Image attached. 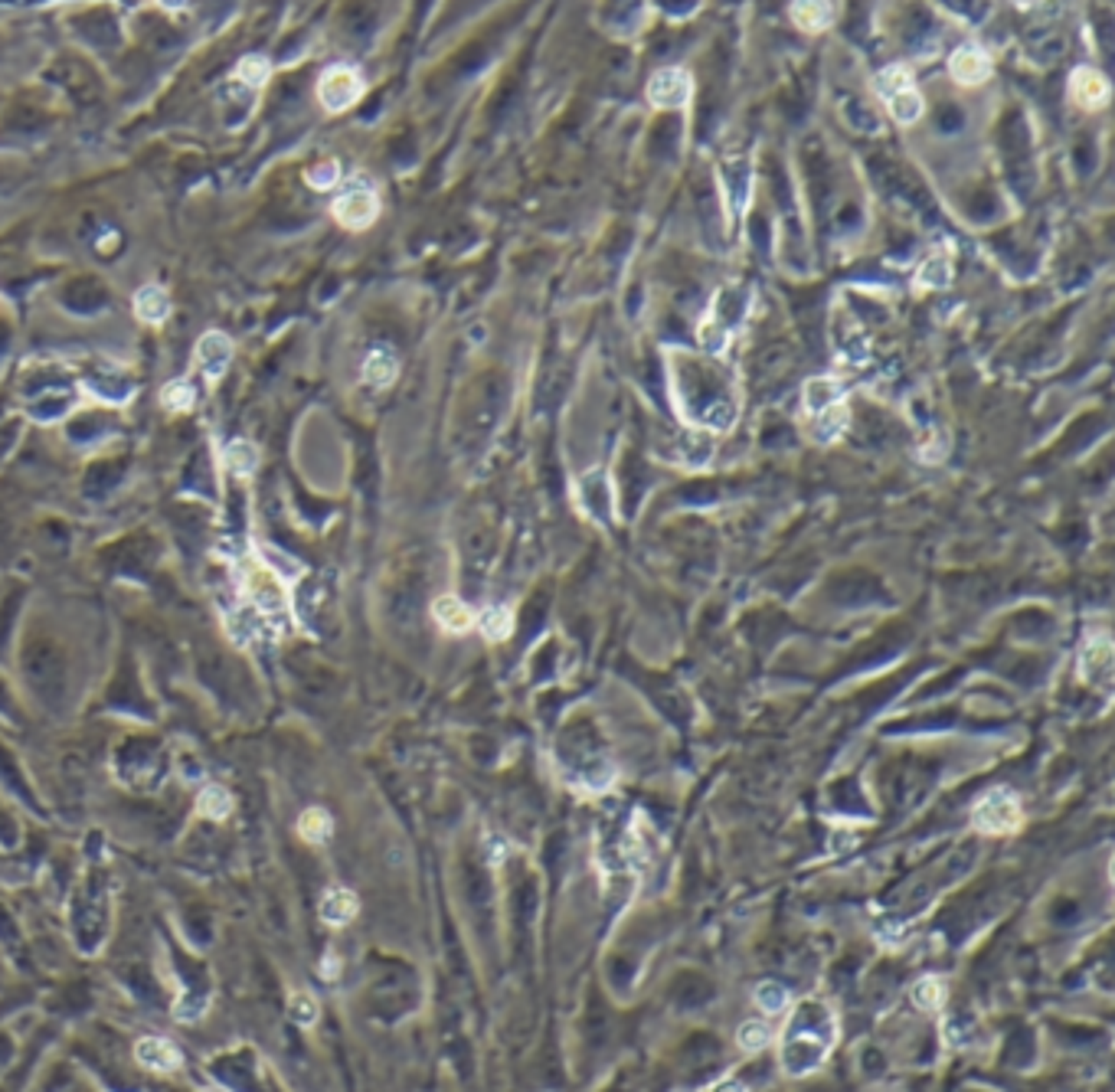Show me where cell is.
Wrapping results in <instances>:
<instances>
[{"mask_svg": "<svg viewBox=\"0 0 1115 1092\" xmlns=\"http://www.w3.org/2000/svg\"><path fill=\"white\" fill-rule=\"evenodd\" d=\"M840 1037L834 1008L821 997H804L791 1004L779 1031V1067L789 1080H804L827 1063Z\"/></svg>", "mask_w": 1115, "mask_h": 1092, "instance_id": "cell-1", "label": "cell"}, {"mask_svg": "<svg viewBox=\"0 0 1115 1092\" xmlns=\"http://www.w3.org/2000/svg\"><path fill=\"white\" fill-rule=\"evenodd\" d=\"M674 380L700 386V396L681 403V412L687 419L697 425H710V429H730L736 419V396H733V383L723 376V367L713 357L683 363V370H677Z\"/></svg>", "mask_w": 1115, "mask_h": 1092, "instance_id": "cell-2", "label": "cell"}, {"mask_svg": "<svg viewBox=\"0 0 1115 1092\" xmlns=\"http://www.w3.org/2000/svg\"><path fill=\"white\" fill-rule=\"evenodd\" d=\"M749 304H753V289H746V285H726L723 291H717L707 318L700 321V340H704V350L710 357H719L730 344V337L746 325Z\"/></svg>", "mask_w": 1115, "mask_h": 1092, "instance_id": "cell-3", "label": "cell"}, {"mask_svg": "<svg viewBox=\"0 0 1115 1092\" xmlns=\"http://www.w3.org/2000/svg\"><path fill=\"white\" fill-rule=\"evenodd\" d=\"M1024 824V804L1020 795L1007 785H995L975 802L971 808V828L982 834H1011Z\"/></svg>", "mask_w": 1115, "mask_h": 1092, "instance_id": "cell-4", "label": "cell"}, {"mask_svg": "<svg viewBox=\"0 0 1115 1092\" xmlns=\"http://www.w3.org/2000/svg\"><path fill=\"white\" fill-rule=\"evenodd\" d=\"M367 92V82H363V75L354 69V66H344V62H337V66H327L318 79V102L324 105V111H331V115H340V111L354 109L360 98Z\"/></svg>", "mask_w": 1115, "mask_h": 1092, "instance_id": "cell-5", "label": "cell"}, {"mask_svg": "<svg viewBox=\"0 0 1115 1092\" xmlns=\"http://www.w3.org/2000/svg\"><path fill=\"white\" fill-rule=\"evenodd\" d=\"M331 213H334V219L344 229L360 232V229L373 226L376 217H380V196H376V190H373L367 181H354L347 190L331 203Z\"/></svg>", "mask_w": 1115, "mask_h": 1092, "instance_id": "cell-6", "label": "cell"}, {"mask_svg": "<svg viewBox=\"0 0 1115 1092\" xmlns=\"http://www.w3.org/2000/svg\"><path fill=\"white\" fill-rule=\"evenodd\" d=\"M1079 677L1099 694H1112V638L1105 632L1086 635L1079 645Z\"/></svg>", "mask_w": 1115, "mask_h": 1092, "instance_id": "cell-7", "label": "cell"}, {"mask_svg": "<svg viewBox=\"0 0 1115 1092\" xmlns=\"http://www.w3.org/2000/svg\"><path fill=\"white\" fill-rule=\"evenodd\" d=\"M242 592L252 599V605L265 615V618H282L288 612V596L285 582L268 573L265 566H249L242 573Z\"/></svg>", "mask_w": 1115, "mask_h": 1092, "instance_id": "cell-8", "label": "cell"}, {"mask_svg": "<svg viewBox=\"0 0 1115 1092\" xmlns=\"http://www.w3.org/2000/svg\"><path fill=\"white\" fill-rule=\"evenodd\" d=\"M694 96V79L687 69L671 66V69H658V73L647 79V102L661 111H677L690 105Z\"/></svg>", "mask_w": 1115, "mask_h": 1092, "instance_id": "cell-9", "label": "cell"}, {"mask_svg": "<svg viewBox=\"0 0 1115 1092\" xmlns=\"http://www.w3.org/2000/svg\"><path fill=\"white\" fill-rule=\"evenodd\" d=\"M1069 98L1076 102L1083 111H1099L1109 105V98H1112V85L1105 79L1096 66H1076L1073 73H1069Z\"/></svg>", "mask_w": 1115, "mask_h": 1092, "instance_id": "cell-10", "label": "cell"}, {"mask_svg": "<svg viewBox=\"0 0 1115 1092\" xmlns=\"http://www.w3.org/2000/svg\"><path fill=\"white\" fill-rule=\"evenodd\" d=\"M232 353H236V344H232V337L223 334V331H206V334L197 340V350H193L197 367L204 370V376L210 383H219V380L226 376L229 363H232Z\"/></svg>", "mask_w": 1115, "mask_h": 1092, "instance_id": "cell-11", "label": "cell"}, {"mask_svg": "<svg viewBox=\"0 0 1115 1092\" xmlns=\"http://www.w3.org/2000/svg\"><path fill=\"white\" fill-rule=\"evenodd\" d=\"M991 69H995V62L991 56L984 53L982 46H959L952 56H948V75H952V82L965 85V89H975V85H982L991 79Z\"/></svg>", "mask_w": 1115, "mask_h": 1092, "instance_id": "cell-12", "label": "cell"}, {"mask_svg": "<svg viewBox=\"0 0 1115 1092\" xmlns=\"http://www.w3.org/2000/svg\"><path fill=\"white\" fill-rule=\"evenodd\" d=\"M840 403H847V389L840 386V380H834V376H815V380H808L802 389V419H815V416L840 406Z\"/></svg>", "mask_w": 1115, "mask_h": 1092, "instance_id": "cell-13", "label": "cell"}, {"mask_svg": "<svg viewBox=\"0 0 1115 1092\" xmlns=\"http://www.w3.org/2000/svg\"><path fill=\"white\" fill-rule=\"evenodd\" d=\"M134 1060L151 1073H174L180 1067V1050L164 1037H141L134 1044Z\"/></svg>", "mask_w": 1115, "mask_h": 1092, "instance_id": "cell-14", "label": "cell"}, {"mask_svg": "<svg viewBox=\"0 0 1115 1092\" xmlns=\"http://www.w3.org/2000/svg\"><path fill=\"white\" fill-rule=\"evenodd\" d=\"M432 618H435L439 628L448 632V635H465V632L475 628V612H471L458 596H452V592H445V596H439V599L432 602Z\"/></svg>", "mask_w": 1115, "mask_h": 1092, "instance_id": "cell-15", "label": "cell"}, {"mask_svg": "<svg viewBox=\"0 0 1115 1092\" xmlns=\"http://www.w3.org/2000/svg\"><path fill=\"white\" fill-rule=\"evenodd\" d=\"M132 304H134L138 321H144V325H151V327L164 325L170 318V295L168 289H161L157 282H147V285H141V289L134 291Z\"/></svg>", "mask_w": 1115, "mask_h": 1092, "instance_id": "cell-16", "label": "cell"}, {"mask_svg": "<svg viewBox=\"0 0 1115 1092\" xmlns=\"http://www.w3.org/2000/svg\"><path fill=\"white\" fill-rule=\"evenodd\" d=\"M357 912H360V900H357V893H354L350 887H327V889H324V896H321V919L327 925L340 929V925L354 923V916H357Z\"/></svg>", "mask_w": 1115, "mask_h": 1092, "instance_id": "cell-17", "label": "cell"}, {"mask_svg": "<svg viewBox=\"0 0 1115 1092\" xmlns=\"http://www.w3.org/2000/svg\"><path fill=\"white\" fill-rule=\"evenodd\" d=\"M880 98L887 102L890 118L897 121V125H916V121L923 118L926 102H923V96H919L916 82L899 85V89H893V92H887V96H880Z\"/></svg>", "mask_w": 1115, "mask_h": 1092, "instance_id": "cell-18", "label": "cell"}, {"mask_svg": "<svg viewBox=\"0 0 1115 1092\" xmlns=\"http://www.w3.org/2000/svg\"><path fill=\"white\" fill-rule=\"evenodd\" d=\"M363 383L367 386H376V389H386V386L396 383V376H399V360H396V353L390 347H373L367 353V360H363Z\"/></svg>", "mask_w": 1115, "mask_h": 1092, "instance_id": "cell-19", "label": "cell"}, {"mask_svg": "<svg viewBox=\"0 0 1115 1092\" xmlns=\"http://www.w3.org/2000/svg\"><path fill=\"white\" fill-rule=\"evenodd\" d=\"M789 13L795 26L804 30V33H825L827 26L834 24V17H838V4H811V0H804V4H791Z\"/></svg>", "mask_w": 1115, "mask_h": 1092, "instance_id": "cell-20", "label": "cell"}, {"mask_svg": "<svg viewBox=\"0 0 1115 1092\" xmlns=\"http://www.w3.org/2000/svg\"><path fill=\"white\" fill-rule=\"evenodd\" d=\"M847 419H851V416H847V403H840V406L827 409V412H821L815 419H804V429H808V435H811L818 445H831L844 435Z\"/></svg>", "mask_w": 1115, "mask_h": 1092, "instance_id": "cell-21", "label": "cell"}, {"mask_svg": "<svg viewBox=\"0 0 1115 1092\" xmlns=\"http://www.w3.org/2000/svg\"><path fill=\"white\" fill-rule=\"evenodd\" d=\"M475 628H478L484 641H507V638L514 635V612L507 609V605H488V609H481L475 615Z\"/></svg>", "mask_w": 1115, "mask_h": 1092, "instance_id": "cell-22", "label": "cell"}, {"mask_svg": "<svg viewBox=\"0 0 1115 1092\" xmlns=\"http://www.w3.org/2000/svg\"><path fill=\"white\" fill-rule=\"evenodd\" d=\"M910 997L919 1010H939L942 1004H946L948 988L939 974H923V978H916V981H912Z\"/></svg>", "mask_w": 1115, "mask_h": 1092, "instance_id": "cell-23", "label": "cell"}, {"mask_svg": "<svg viewBox=\"0 0 1115 1092\" xmlns=\"http://www.w3.org/2000/svg\"><path fill=\"white\" fill-rule=\"evenodd\" d=\"M334 831V817L327 808H304L298 815V834L308 844H324Z\"/></svg>", "mask_w": 1115, "mask_h": 1092, "instance_id": "cell-24", "label": "cell"}, {"mask_svg": "<svg viewBox=\"0 0 1115 1092\" xmlns=\"http://www.w3.org/2000/svg\"><path fill=\"white\" fill-rule=\"evenodd\" d=\"M223 465H226L236 478H249L252 471H255V465H259V448L252 442H246V439H236V442H229L226 448H223Z\"/></svg>", "mask_w": 1115, "mask_h": 1092, "instance_id": "cell-25", "label": "cell"}, {"mask_svg": "<svg viewBox=\"0 0 1115 1092\" xmlns=\"http://www.w3.org/2000/svg\"><path fill=\"white\" fill-rule=\"evenodd\" d=\"M232 804L236 802H232L229 789H223V785H206L204 792L197 795V811L210 817V821H226L232 815Z\"/></svg>", "mask_w": 1115, "mask_h": 1092, "instance_id": "cell-26", "label": "cell"}, {"mask_svg": "<svg viewBox=\"0 0 1115 1092\" xmlns=\"http://www.w3.org/2000/svg\"><path fill=\"white\" fill-rule=\"evenodd\" d=\"M948 282H952V259H948V255H933V259H926L923 268L916 272V289L919 291L948 289Z\"/></svg>", "mask_w": 1115, "mask_h": 1092, "instance_id": "cell-27", "label": "cell"}, {"mask_svg": "<svg viewBox=\"0 0 1115 1092\" xmlns=\"http://www.w3.org/2000/svg\"><path fill=\"white\" fill-rule=\"evenodd\" d=\"M259 553H262V560H265V569L275 573L282 582H298V579L304 576V566H301L298 560L285 556L282 550H275V546H259Z\"/></svg>", "mask_w": 1115, "mask_h": 1092, "instance_id": "cell-28", "label": "cell"}, {"mask_svg": "<svg viewBox=\"0 0 1115 1092\" xmlns=\"http://www.w3.org/2000/svg\"><path fill=\"white\" fill-rule=\"evenodd\" d=\"M753 1001H755V1008L766 1010V1014H782V1010L791 1008L789 988L779 984V981H762L759 988H755Z\"/></svg>", "mask_w": 1115, "mask_h": 1092, "instance_id": "cell-29", "label": "cell"}, {"mask_svg": "<svg viewBox=\"0 0 1115 1092\" xmlns=\"http://www.w3.org/2000/svg\"><path fill=\"white\" fill-rule=\"evenodd\" d=\"M193 403H197V389H193L190 380H170L161 389V406L170 409V412H190Z\"/></svg>", "mask_w": 1115, "mask_h": 1092, "instance_id": "cell-30", "label": "cell"}, {"mask_svg": "<svg viewBox=\"0 0 1115 1092\" xmlns=\"http://www.w3.org/2000/svg\"><path fill=\"white\" fill-rule=\"evenodd\" d=\"M736 1044L743 1053H762L768 1044H772V1031H768V1024L762 1020H746L743 1027L736 1031Z\"/></svg>", "mask_w": 1115, "mask_h": 1092, "instance_id": "cell-31", "label": "cell"}, {"mask_svg": "<svg viewBox=\"0 0 1115 1092\" xmlns=\"http://www.w3.org/2000/svg\"><path fill=\"white\" fill-rule=\"evenodd\" d=\"M236 75H239V82H246L249 89H262L268 82V75H272V62L259 56V53H252V56H242L239 66H236Z\"/></svg>", "mask_w": 1115, "mask_h": 1092, "instance_id": "cell-32", "label": "cell"}, {"mask_svg": "<svg viewBox=\"0 0 1115 1092\" xmlns=\"http://www.w3.org/2000/svg\"><path fill=\"white\" fill-rule=\"evenodd\" d=\"M288 1014H291V1020L301 1024V1027L318 1024V1001H314V995H308V991H295L291 1001H288Z\"/></svg>", "mask_w": 1115, "mask_h": 1092, "instance_id": "cell-33", "label": "cell"}, {"mask_svg": "<svg viewBox=\"0 0 1115 1092\" xmlns=\"http://www.w3.org/2000/svg\"><path fill=\"white\" fill-rule=\"evenodd\" d=\"M304 181H308V187H314V190H331V187L340 181V164H337V161H321L318 168H311L304 174Z\"/></svg>", "mask_w": 1115, "mask_h": 1092, "instance_id": "cell-34", "label": "cell"}, {"mask_svg": "<svg viewBox=\"0 0 1115 1092\" xmlns=\"http://www.w3.org/2000/svg\"><path fill=\"white\" fill-rule=\"evenodd\" d=\"M321 974H324V978H334V974H337V955H334V952H327V955H324Z\"/></svg>", "mask_w": 1115, "mask_h": 1092, "instance_id": "cell-35", "label": "cell"}, {"mask_svg": "<svg viewBox=\"0 0 1115 1092\" xmlns=\"http://www.w3.org/2000/svg\"><path fill=\"white\" fill-rule=\"evenodd\" d=\"M713 1092H746V1086L740 1080H726V1082H719Z\"/></svg>", "mask_w": 1115, "mask_h": 1092, "instance_id": "cell-36", "label": "cell"}]
</instances>
